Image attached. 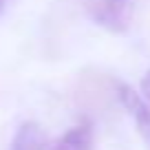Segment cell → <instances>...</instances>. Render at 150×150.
<instances>
[{
    "label": "cell",
    "instance_id": "cell-1",
    "mask_svg": "<svg viewBox=\"0 0 150 150\" xmlns=\"http://www.w3.org/2000/svg\"><path fill=\"white\" fill-rule=\"evenodd\" d=\"M84 9L95 24L106 31L122 33L130 27L135 0H84Z\"/></svg>",
    "mask_w": 150,
    "mask_h": 150
},
{
    "label": "cell",
    "instance_id": "cell-2",
    "mask_svg": "<svg viewBox=\"0 0 150 150\" xmlns=\"http://www.w3.org/2000/svg\"><path fill=\"white\" fill-rule=\"evenodd\" d=\"M115 95H117L119 104L128 110V115L135 119L137 132L141 135L144 144L148 146V150H150V108H148V104L141 99V95L137 93L132 86L119 84V82L115 84Z\"/></svg>",
    "mask_w": 150,
    "mask_h": 150
},
{
    "label": "cell",
    "instance_id": "cell-3",
    "mask_svg": "<svg viewBox=\"0 0 150 150\" xmlns=\"http://www.w3.org/2000/svg\"><path fill=\"white\" fill-rule=\"evenodd\" d=\"M49 150H93V126L88 122L71 128Z\"/></svg>",
    "mask_w": 150,
    "mask_h": 150
},
{
    "label": "cell",
    "instance_id": "cell-4",
    "mask_svg": "<svg viewBox=\"0 0 150 150\" xmlns=\"http://www.w3.org/2000/svg\"><path fill=\"white\" fill-rule=\"evenodd\" d=\"M9 150H47V137L44 130L35 122H24L18 128Z\"/></svg>",
    "mask_w": 150,
    "mask_h": 150
},
{
    "label": "cell",
    "instance_id": "cell-5",
    "mask_svg": "<svg viewBox=\"0 0 150 150\" xmlns=\"http://www.w3.org/2000/svg\"><path fill=\"white\" fill-rule=\"evenodd\" d=\"M141 99H144L146 104H148V108H150V71H146V75L141 77Z\"/></svg>",
    "mask_w": 150,
    "mask_h": 150
},
{
    "label": "cell",
    "instance_id": "cell-6",
    "mask_svg": "<svg viewBox=\"0 0 150 150\" xmlns=\"http://www.w3.org/2000/svg\"><path fill=\"white\" fill-rule=\"evenodd\" d=\"M2 5H5V0H0V11H2Z\"/></svg>",
    "mask_w": 150,
    "mask_h": 150
}]
</instances>
